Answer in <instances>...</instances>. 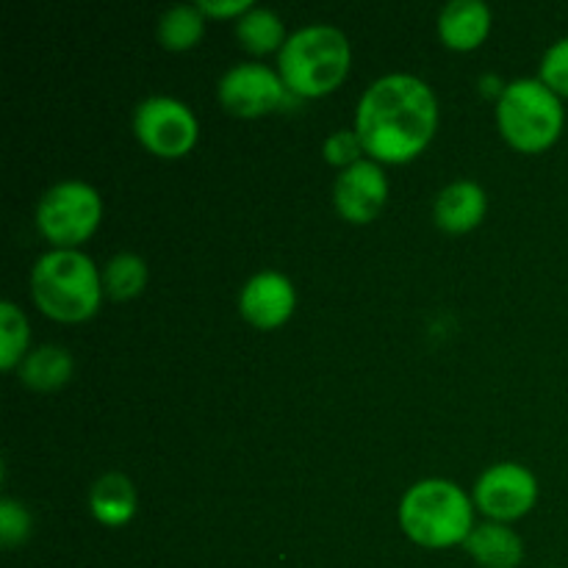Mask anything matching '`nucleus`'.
<instances>
[{"label":"nucleus","mask_w":568,"mask_h":568,"mask_svg":"<svg viewBox=\"0 0 568 568\" xmlns=\"http://www.w3.org/2000/svg\"><path fill=\"white\" fill-rule=\"evenodd\" d=\"M436 94L422 78L394 72L364 92L355 114V133L377 161H410L436 133Z\"/></svg>","instance_id":"nucleus-1"},{"label":"nucleus","mask_w":568,"mask_h":568,"mask_svg":"<svg viewBox=\"0 0 568 568\" xmlns=\"http://www.w3.org/2000/svg\"><path fill=\"white\" fill-rule=\"evenodd\" d=\"M33 300L59 322H83L98 311L103 297V275L94 261L78 250H50L33 264Z\"/></svg>","instance_id":"nucleus-2"},{"label":"nucleus","mask_w":568,"mask_h":568,"mask_svg":"<svg viewBox=\"0 0 568 568\" xmlns=\"http://www.w3.org/2000/svg\"><path fill=\"white\" fill-rule=\"evenodd\" d=\"M288 92L320 98L344 81L349 67V42L333 26H305L286 39L277 55Z\"/></svg>","instance_id":"nucleus-3"},{"label":"nucleus","mask_w":568,"mask_h":568,"mask_svg":"<svg viewBox=\"0 0 568 568\" xmlns=\"http://www.w3.org/2000/svg\"><path fill=\"white\" fill-rule=\"evenodd\" d=\"M399 525L410 541L442 549L466 544L471 527V503L449 480H422L405 491L399 503Z\"/></svg>","instance_id":"nucleus-4"},{"label":"nucleus","mask_w":568,"mask_h":568,"mask_svg":"<svg viewBox=\"0 0 568 568\" xmlns=\"http://www.w3.org/2000/svg\"><path fill=\"white\" fill-rule=\"evenodd\" d=\"M497 120L499 131L514 148L538 153L564 131V103L541 78H519L499 94Z\"/></svg>","instance_id":"nucleus-5"},{"label":"nucleus","mask_w":568,"mask_h":568,"mask_svg":"<svg viewBox=\"0 0 568 568\" xmlns=\"http://www.w3.org/2000/svg\"><path fill=\"white\" fill-rule=\"evenodd\" d=\"M103 205L98 189L87 181H61L42 194L37 205V225L53 244L70 250V244H81L98 227Z\"/></svg>","instance_id":"nucleus-6"},{"label":"nucleus","mask_w":568,"mask_h":568,"mask_svg":"<svg viewBox=\"0 0 568 568\" xmlns=\"http://www.w3.org/2000/svg\"><path fill=\"white\" fill-rule=\"evenodd\" d=\"M133 133L155 155L178 159L197 142V116L181 100L153 94L133 111Z\"/></svg>","instance_id":"nucleus-7"},{"label":"nucleus","mask_w":568,"mask_h":568,"mask_svg":"<svg viewBox=\"0 0 568 568\" xmlns=\"http://www.w3.org/2000/svg\"><path fill=\"white\" fill-rule=\"evenodd\" d=\"M220 100L231 114L261 116L286 100V83L266 64L244 61L220 78Z\"/></svg>","instance_id":"nucleus-8"},{"label":"nucleus","mask_w":568,"mask_h":568,"mask_svg":"<svg viewBox=\"0 0 568 568\" xmlns=\"http://www.w3.org/2000/svg\"><path fill=\"white\" fill-rule=\"evenodd\" d=\"M538 480L519 464H497L475 486V503L497 521H514L536 505Z\"/></svg>","instance_id":"nucleus-9"},{"label":"nucleus","mask_w":568,"mask_h":568,"mask_svg":"<svg viewBox=\"0 0 568 568\" xmlns=\"http://www.w3.org/2000/svg\"><path fill=\"white\" fill-rule=\"evenodd\" d=\"M388 200L386 172L377 161H355L353 166L342 170L333 183V203L344 220L364 225L372 222Z\"/></svg>","instance_id":"nucleus-10"},{"label":"nucleus","mask_w":568,"mask_h":568,"mask_svg":"<svg viewBox=\"0 0 568 568\" xmlns=\"http://www.w3.org/2000/svg\"><path fill=\"white\" fill-rule=\"evenodd\" d=\"M294 303V286L283 272L264 270L258 275H253L247 281V286L242 288V297H239V308L247 322H253L255 327H270L283 325V322L292 316Z\"/></svg>","instance_id":"nucleus-11"},{"label":"nucleus","mask_w":568,"mask_h":568,"mask_svg":"<svg viewBox=\"0 0 568 568\" xmlns=\"http://www.w3.org/2000/svg\"><path fill=\"white\" fill-rule=\"evenodd\" d=\"M491 9L483 0H453L438 14V33L453 50H471L488 37Z\"/></svg>","instance_id":"nucleus-12"},{"label":"nucleus","mask_w":568,"mask_h":568,"mask_svg":"<svg viewBox=\"0 0 568 568\" xmlns=\"http://www.w3.org/2000/svg\"><path fill=\"white\" fill-rule=\"evenodd\" d=\"M438 227L453 233H466L486 216V192L475 181H455L436 197Z\"/></svg>","instance_id":"nucleus-13"},{"label":"nucleus","mask_w":568,"mask_h":568,"mask_svg":"<svg viewBox=\"0 0 568 568\" xmlns=\"http://www.w3.org/2000/svg\"><path fill=\"white\" fill-rule=\"evenodd\" d=\"M464 547L483 568H516L525 558L521 538L505 525L475 527Z\"/></svg>","instance_id":"nucleus-14"},{"label":"nucleus","mask_w":568,"mask_h":568,"mask_svg":"<svg viewBox=\"0 0 568 568\" xmlns=\"http://www.w3.org/2000/svg\"><path fill=\"white\" fill-rule=\"evenodd\" d=\"M89 508H92L94 519L103 521L109 527L128 525L136 514V491L133 483L120 471H109L100 477L89 494Z\"/></svg>","instance_id":"nucleus-15"},{"label":"nucleus","mask_w":568,"mask_h":568,"mask_svg":"<svg viewBox=\"0 0 568 568\" xmlns=\"http://www.w3.org/2000/svg\"><path fill=\"white\" fill-rule=\"evenodd\" d=\"M70 375L72 355L64 347H55V344H44V347L28 353L20 366L22 383L37 388V392H50V388L64 386Z\"/></svg>","instance_id":"nucleus-16"},{"label":"nucleus","mask_w":568,"mask_h":568,"mask_svg":"<svg viewBox=\"0 0 568 568\" xmlns=\"http://www.w3.org/2000/svg\"><path fill=\"white\" fill-rule=\"evenodd\" d=\"M236 37L253 53H270L277 44H286V26L281 17L264 6H253L236 20Z\"/></svg>","instance_id":"nucleus-17"},{"label":"nucleus","mask_w":568,"mask_h":568,"mask_svg":"<svg viewBox=\"0 0 568 568\" xmlns=\"http://www.w3.org/2000/svg\"><path fill=\"white\" fill-rule=\"evenodd\" d=\"M203 11L197 3H175L161 14L159 39L166 50H189L203 37Z\"/></svg>","instance_id":"nucleus-18"},{"label":"nucleus","mask_w":568,"mask_h":568,"mask_svg":"<svg viewBox=\"0 0 568 568\" xmlns=\"http://www.w3.org/2000/svg\"><path fill=\"white\" fill-rule=\"evenodd\" d=\"M148 283V264L133 253H120L105 264L103 292L114 300L136 297Z\"/></svg>","instance_id":"nucleus-19"},{"label":"nucleus","mask_w":568,"mask_h":568,"mask_svg":"<svg viewBox=\"0 0 568 568\" xmlns=\"http://www.w3.org/2000/svg\"><path fill=\"white\" fill-rule=\"evenodd\" d=\"M28 347V322L14 303H0V366L14 369Z\"/></svg>","instance_id":"nucleus-20"},{"label":"nucleus","mask_w":568,"mask_h":568,"mask_svg":"<svg viewBox=\"0 0 568 568\" xmlns=\"http://www.w3.org/2000/svg\"><path fill=\"white\" fill-rule=\"evenodd\" d=\"M31 536V514L14 499H0V544L17 547Z\"/></svg>","instance_id":"nucleus-21"},{"label":"nucleus","mask_w":568,"mask_h":568,"mask_svg":"<svg viewBox=\"0 0 568 568\" xmlns=\"http://www.w3.org/2000/svg\"><path fill=\"white\" fill-rule=\"evenodd\" d=\"M541 81L547 83L555 94H568V37L555 42L552 48L544 53Z\"/></svg>","instance_id":"nucleus-22"},{"label":"nucleus","mask_w":568,"mask_h":568,"mask_svg":"<svg viewBox=\"0 0 568 568\" xmlns=\"http://www.w3.org/2000/svg\"><path fill=\"white\" fill-rule=\"evenodd\" d=\"M361 150H364V144H361L355 131H336L325 139V161L327 164L344 166V170L353 166L355 161H361Z\"/></svg>","instance_id":"nucleus-23"},{"label":"nucleus","mask_w":568,"mask_h":568,"mask_svg":"<svg viewBox=\"0 0 568 568\" xmlns=\"http://www.w3.org/2000/svg\"><path fill=\"white\" fill-rule=\"evenodd\" d=\"M197 9L214 17H242L244 11L253 9V3L250 0H197Z\"/></svg>","instance_id":"nucleus-24"}]
</instances>
